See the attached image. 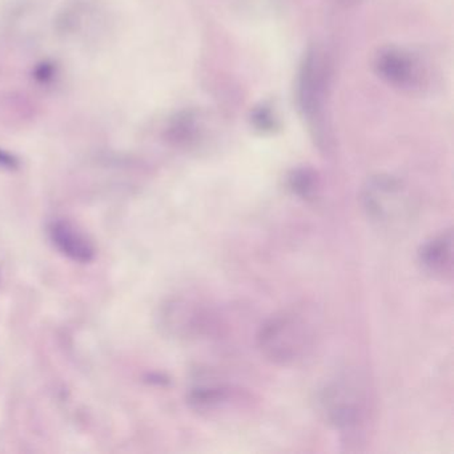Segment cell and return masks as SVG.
Instances as JSON below:
<instances>
[{
    "label": "cell",
    "instance_id": "1",
    "mask_svg": "<svg viewBox=\"0 0 454 454\" xmlns=\"http://www.w3.org/2000/svg\"><path fill=\"white\" fill-rule=\"evenodd\" d=\"M331 84V63L325 52L317 46L305 51L297 71L294 95L302 119L307 121L318 147H328L325 129V105Z\"/></svg>",
    "mask_w": 454,
    "mask_h": 454
},
{
    "label": "cell",
    "instance_id": "2",
    "mask_svg": "<svg viewBox=\"0 0 454 454\" xmlns=\"http://www.w3.org/2000/svg\"><path fill=\"white\" fill-rule=\"evenodd\" d=\"M315 326L304 313L286 310L268 318L259 333L257 345L262 356L278 365L301 360L313 345Z\"/></svg>",
    "mask_w": 454,
    "mask_h": 454
},
{
    "label": "cell",
    "instance_id": "3",
    "mask_svg": "<svg viewBox=\"0 0 454 454\" xmlns=\"http://www.w3.org/2000/svg\"><path fill=\"white\" fill-rule=\"evenodd\" d=\"M360 201L368 219L385 228L403 224L414 208L408 185L389 174L369 177L361 188Z\"/></svg>",
    "mask_w": 454,
    "mask_h": 454
},
{
    "label": "cell",
    "instance_id": "4",
    "mask_svg": "<svg viewBox=\"0 0 454 454\" xmlns=\"http://www.w3.org/2000/svg\"><path fill=\"white\" fill-rule=\"evenodd\" d=\"M321 413L342 433L358 432L368 419L369 398L360 381L341 377L324 387L318 395Z\"/></svg>",
    "mask_w": 454,
    "mask_h": 454
},
{
    "label": "cell",
    "instance_id": "5",
    "mask_svg": "<svg viewBox=\"0 0 454 454\" xmlns=\"http://www.w3.org/2000/svg\"><path fill=\"white\" fill-rule=\"evenodd\" d=\"M373 71L385 84L398 91L416 94L429 86V70L424 60L406 47L387 44L377 50Z\"/></svg>",
    "mask_w": 454,
    "mask_h": 454
},
{
    "label": "cell",
    "instance_id": "6",
    "mask_svg": "<svg viewBox=\"0 0 454 454\" xmlns=\"http://www.w3.org/2000/svg\"><path fill=\"white\" fill-rule=\"evenodd\" d=\"M158 325L166 336L191 340L208 328V312L203 305L185 297H172L159 308Z\"/></svg>",
    "mask_w": 454,
    "mask_h": 454
},
{
    "label": "cell",
    "instance_id": "7",
    "mask_svg": "<svg viewBox=\"0 0 454 454\" xmlns=\"http://www.w3.org/2000/svg\"><path fill=\"white\" fill-rule=\"evenodd\" d=\"M47 231L52 246L71 262L89 264L97 256L94 241L75 223L66 219L52 220Z\"/></svg>",
    "mask_w": 454,
    "mask_h": 454
},
{
    "label": "cell",
    "instance_id": "8",
    "mask_svg": "<svg viewBox=\"0 0 454 454\" xmlns=\"http://www.w3.org/2000/svg\"><path fill=\"white\" fill-rule=\"evenodd\" d=\"M208 121L203 111L195 108L179 111L167 121L164 137L172 147L195 150L206 142Z\"/></svg>",
    "mask_w": 454,
    "mask_h": 454
},
{
    "label": "cell",
    "instance_id": "9",
    "mask_svg": "<svg viewBox=\"0 0 454 454\" xmlns=\"http://www.w3.org/2000/svg\"><path fill=\"white\" fill-rule=\"evenodd\" d=\"M422 270L434 278L446 280L453 276V235L443 231L422 244L419 252Z\"/></svg>",
    "mask_w": 454,
    "mask_h": 454
},
{
    "label": "cell",
    "instance_id": "10",
    "mask_svg": "<svg viewBox=\"0 0 454 454\" xmlns=\"http://www.w3.org/2000/svg\"><path fill=\"white\" fill-rule=\"evenodd\" d=\"M228 398H230V387L220 382L204 381V380L193 382L187 395L188 405L200 413L216 411L227 403Z\"/></svg>",
    "mask_w": 454,
    "mask_h": 454
},
{
    "label": "cell",
    "instance_id": "11",
    "mask_svg": "<svg viewBox=\"0 0 454 454\" xmlns=\"http://www.w3.org/2000/svg\"><path fill=\"white\" fill-rule=\"evenodd\" d=\"M289 191L302 200H315L320 190V177L310 167H296L286 176Z\"/></svg>",
    "mask_w": 454,
    "mask_h": 454
},
{
    "label": "cell",
    "instance_id": "12",
    "mask_svg": "<svg viewBox=\"0 0 454 454\" xmlns=\"http://www.w3.org/2000/svg\"><path fill=\"white\" fill-rule=\"evenodd\" d=\"M249 123L254 131L262 135H272L278 131L281 127L280 119H278V111L275 110L270 103H260L249 115Z\"/></svg>",
    "mask_w": 454,
    "mask_h": 454
},
{
    "label": "cell",
    "instance_id": "13",
    "mask_svg": "<svg viewBox=\"0 0 454 454\" xmlns=\"http://www.w3.org/2000/svg\"><path fill=\"white\" fill-rule=\"evenodd\" d=\"M55 74H57V68H55V65L49 62L41 63L38 65V67L35 68V73H34V76H35L36 81L41 82V83H49L54 79Z\"/></svg>",
    "mask_w": 454,
    "mask_h": 454
},
{
    "label": "cell",
    "instance_id": "14",
    "mask_svg": "<svg viewBox=\"0 0 454 454\" xmlns=\"http://www.w3.org/2000/svg\"><path fill=\"white\" fill-rule=\"evenodd\" d=\"M20 167V160L14 153L0 148V169L4 171H17Z\"/></svg>",
    "mask_w": 454,
    "mask_h": 454
},
{
    "label": "cell",
    "instance_id": "15",
    "mask_svg": "<svg viewBox=\"0 0 454 454\" xmlns=\"http://www.w3.org/2000/svg\"><path fill=\"white\" fill-rule=\"evenodd\" d=\"M334 2L342 7H353L357 6V4H360V2H363V0H334Z\"/></svg>",
    "mask_w": 454,
    "mask_h": 454
}]
</instances>
